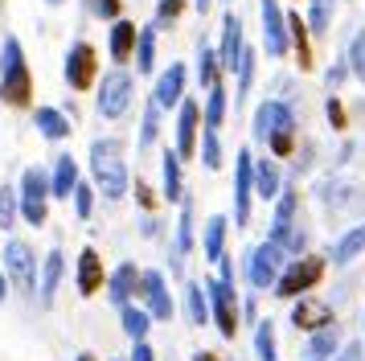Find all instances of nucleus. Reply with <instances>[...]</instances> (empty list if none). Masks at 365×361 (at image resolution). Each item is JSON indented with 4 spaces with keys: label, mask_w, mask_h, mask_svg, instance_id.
<instances>
[{
    "label": "nucleus",
    "mask_w": 365,
    "mask_h": 361,
    "mask_svg": "<svg viewBox=\"0 0 365 361\" xmlns=\"http://www.w3.org/2000/svg\"><path fill=\"white\" fill-rule=\"evenodd\" d=\"M250 136H255V144H263L275 161L292 156V152H296V136H299L292 103H287V98H263V103L255 107V119H250Z\"/></svg>",
    "instance_id": "obj_1"
},
{
    "label": "nucleus",
    "mask_w": 365,
    "mask_h": 361,
    "mask_svg": "<svg viewBox=\"0 0 365 361\" xmlns=\"http://www.w3.org/2000/svg\"><path fill=\"white\" fill-rule=\"evenodd\" d=\"M86 164H91V180L107 201H123L132 193V173H128V152H123V140L115 136H99L91 152H86Z\"/></svg>",
    "instance_id": "obj_2"
},
{
    "label": "nucleus",
    "mask_w": 365,
    "mask_h": 361,
    "mask_svg": "<svg viewBox=\"0 0 365 361\" xmlns=\"http://www.w3.org/2000/svg\"><path fill=\"white\" fill-rule=\"evenodd\" d=\"M0 103L13 111L34 107V70H29V58H25L17 33H4V41H0Z\"/></svg>",
    "instance_id": "obj_3"
},
{
    "label": "nucleus",
    "mask_w": 365,
    "mask_h": 361,
    "mask_svg": "<svg viewBox=\"0 0 365 361\" xmlns=\"http://www.w3.org/2000/svg\"><path fill=\"white\" fill-rule=\"evenodd\" d=\"M135 103V74L128 66H111L107 74H99L95 82V107H99L103 119H123V115L132 111Z\"/></svg>",
    "instance_id": "obj_4"
},
{
    "label": "nucleus",
    "mask_w": 365,
    "mask_h": 361,
    "mask_svg": "<svg viewBox=\"0 0 365 361\" xmlns=\"http://www.w3.org/2000/svg\"><path fill=\"white\" fill-rule=\"evenodd\" d=\"M296 210H299V189L283 180L279 197H275V213H271V234H267V238H271V243H279L292 259L304 255V246H308V234L296 226Z\"/></svg>",
    "instance_id": "obj_5"
},
{
    "label": "nucleus",
    "mask_w": 365,
    "mask_h": 361,
    "mask_svg": "<svg viewBox=\"0 0 365 361\" xmlns=\"http://www.w3.org/2000/svg\"><path fill=\"white\" fill-rule=\"evenodd\" d=\"M205 283V292H210V316H214L217 325V337L222 341H234L238 337V316H242V304H238V283L234 279H201Z\"/></svg>",
    "instance_id": "obj_6"
},
{
    "label": "nucleus",
    "mask_w": 365,
    "mask_h": 361,
    "mask_svg": "<svg viewBox=\"0 0 365 361\" xmlns=\"http://www.w3.org/2000/svg\"><path fill=\"white\" fill-rule=\"evenodd\" d=\"M324 271H329V263L320 259V255H296V259H287L279 283L271 292L279 295V300H299V295H308L324 279Z\"/></svg>",
    "instance_id": "obj_7"
},
{
    "label": "nucleus",
    "mask_w": 365,
    "mask_h": 361,
    "mask_svg": "<svg viewBox=\"0 0 365 361\" xmlns=\"http://www.w3.org/2000/svg\"><path fill=\"white\" fill-rule=\"evenodd\" d=\"M21 218L29 222V226H46V218H50V173L41 168V164H29L25 173H21Z\"/></svg>",
    "instance_id": "obj_8"
},
{
    "label": "nucleus",
    "mask_w": 365,
    "mask_h": 361,
    "mask_svg": "<svg viewBox=\"0 0 365 361\" xmlns=\"http://www.w3.org/2000/svg\"><path fill=\"white\" fill-rule=\"evenodd\" d=\"M287 259H292V255H287L279 243H271V238H267V243H259L247 255V279H250V288H255V292H271V288L279 283Z\"/></svg>",
    "instance_id": "obj_9"
},
{
    "label": "nucleus",
    "mask_w": 365,
    "mask_h": 361,
    "mask_svg": "<svg viewBox=\"0 0 365 361\" xmlns=\"http://www.w3.org/2000/svg\"><path fill=\"white\" fill-rule=\"evenodd\" d=\"M62 78H66L70 91H95V82H99V49L91 46L86 37H78L74 46L66 49V62H62Z\"/></svg>",
    "instance_id": "obj_10"
},
{
    "label": "nucleus",
    "mask_w": 365,
    "mask_h": 361,
    "mask_svg": "<svg viewBox=\"0 0 365 361\" xmlns=\"http://www.w3.org/2000/svg\"><path fill=\"white\" fill-rule=\"evenodd\" d=\"M4 275L21 295H37V255L29 243L9 238L4 243Z\"/></svg>",
    "instance_id": "obj_11"
},
{
    "label": "nucleus",
    "mask_w": 365,
    "mask_h": 361,
    "mask_svg": "<svg viewBox=\"0 0 365 361\" xmlns=\"http://www.w3.org/2000/svg\"><path fill=\"white\" fill-rule=\"evenodd\" d=\"M259 21H263V49L267 58H287L292 54V37H287V9L283 0H259Z\"/></svg>",
    "instance_id": "obj_12"
},
{
    "label": "nucleus",
    "mask_w": 365,
    "mask_h": 361,
    "mask_svg": "<svg viewBox=\"0 0 365 361\" xmlns=\"http://www.w3.org/2000/svg\"><path fill=\"white\" fill-rule=\"evenodd\" d=\"M250 205H255V156H250V148H238V156H234V230L250 226Z\"/></svg>",
    "instance_id": "obj_13"
},
{
    "label": "nucleus",
    "mask_w": 365,
    "mask_h": 361,
    "mask_svg": "<svg viewBox=\"0 0 365 361\" xmlns=\"http://www.w3.org/2000/svg\"><path fill=\"white\" fill-rule=\"evenodd\" d=\"M242 49H247L242 16L234 13V9H226V13H222V33H217V62H222V74H238Z\"/></svg>",
    "instance_id": "obj_14"
},
{
    "label": "nucleus",
    "mask_w": 365,
    "mask_h": 361,
    "mask_svg": "<svg viewBox=\"0 0 365 361\" xmlns=\"http://www.w3.org/2000/svg\"><path fill=\"white\" fill-rule=\"evenodd\" d=\"M197 144H201V103L193 95L181 98L177 107V136H173V148L181 161H193L197 156Z\"/></svg>",
    "instance_id": "obj_15"
},
{
    "label": "nucleus",
    "mask_w": 365,
    "mask_h": 361,
    "mask_svg": "<svg viewBox=\"0 0 365 361\" xmlns=\"http://www.w3.org/2000/svg\"><path fill=\"white\" fill-rule=\"evenodd\" d=\"M185 95H189V66L168 62V70H160L156 82H152V98H156L160 111H177Z\"/></svg>",
    "instance_id": "obj_16"
},
{
    "label": "nucleus",
    "mask_w": 365,
    "mask_h": 361,
    "mask_svg": "<svg viewBox=\"0 0 365 361\" xmlns=\"http://www.w3.org/2000/svg\"><path fill=\"white\" fill-rule=\"evenodd\" d=\"M140 295H144V308L152 312V320H173L177 304H173L165 271H156V267L152 271H140Z\"/></svg>",
    "instance_id": "obj_17"
},
{
    "label": "nucleus",
    "mask_w": 365,
    "mask_h": 361,
    "mask_svg": "<svg viewBox=\"0 0 365 361\" xmlns=\"http://www.w3.org/2000/svg\"><path fill=\"white\" fill-rule=\"evenodd\" d=\"M292 325H296V332H316V328H329L336 325V316H332V308L320 300V295H299V300H292Z\"/></svg>",
    "instance_id": "obj_18"
},
{
    "label": "nucleus",
    "mask_w": 365,
    "mask_h": 361,
    "mask_svg": "<svg viewBox=\"0 0 365 361\" xmlns=\"http://www.w3.org/2000/svg\"><path fill=\"white\" fill-rule=\"evenodd\" d=\"M74 288H78V295H86V300L107 288V271H103V259H99L95 246H83L78 267H74Z\"/></svg>",
    "instance_id": "obj_19"
},
{
    "label": "nucleus",
    "mask_w": 365,
    "mask_h": 361,
    "mask_svg": "<svg viewBox=\"0 0 365 361\" xmlns=\"http://www.w3.org/2000/svg\"><path fill=\"white\" fill-rule=\"evenodd\" d=\"M62 275H66V259H62V250L53 246L50 255L41 259V271H37V304H41V308H53V295L62 288Z\"/></svg>",
    "instance_id": "obj_20"
},
{
    "label": "nucleus",
    "mask_w": 365,
    "mask_h": 361,
    "mask_svg": "<svg viewBox=\"0 0 365 361\" xmlns=\"http://www.w3.org/2000/svg\"><path fill=\"white\" fill-rule=\"evenodd\" d=\"M135 37H140V25L135 21H128V16L111 21V29H107V54H111L115 66H128L135 58Z\"/></svg>",
    "instance_id": "obj_21"
},
{
    "label": "nucleus",
    "mask_w": 365,
    "mask_h": 361,
    "mask_svg": "<svg viewBox=\"0 0 365 361\" xmlns=\"http://www.w3.org/2000/svg\"><path fill=\"white\" fill-rule=\"evenodd\" d=\"M135 295H140V267L135 263H119L115 271L107 275V300L123 308V304H132Z\"/></svg>",
    "instance_id": "obj_22"
},
{
    "label": "nucleus",
    "mask_w": 365,
    "mask_h": 361,
    "mask_svg": "<svg viewBox=\"0 0 365 361\" xmlns=\"http://www.w3.org/2000/svg\"><path fill=\"white\" fill-rule=\"evenodd\" d=\"M226 234H230V218L226 213H210L205 226H201V255H205V263H222V255H226Z\"/></svg>",
    "instance_id": "obj_23"
},
{
    "label": "nucleus",
    "mask_w": 365,
    "mask_h": 361,
    "mask_svg": "<svg viewBox=\"0 0 365 361\" xmlns=\"http://www.w3.org/2000/svg\"><path fill=\"white\" fill-rule=\"evenodd\" d=\"M78 161L70 156V152H58L53 156V168H50V193L53 201H70V193H74V185H78Z\"/></svg>",
    "instance_id": "obj_24"
},
{
    "label": "nucleus",
    "mask_w": 365,
    "mask_h": 361,
    "mask_svg": "<svg viewBox=\"0 0 365 361\" xmlns=\"http://www.w3.org/2000/svg\"><path fill=\"white\" fill-rule=\"evenodd\" d=\"M34 128L41 140H50V144H62V140H70V115L62 111V107H34Z\"/></svg>",
    "instance_id": "obj_25"
},
{
    "label": "nucleus",
    "mask_w": 365,
    "mask_h": 361,
    "mask_svg": "<svg viewBox=\"0 0 365 361\" xmlns=\"http://www.w3.org/2000/svg\"><path fill=\"white\" fill-rule=\"evenodd\" d=\"M279 189H283V168H279V161L267 152V156L255 161V197H259V201H275Z\"/></svg>",
    "instance_id": "obj_26"
},
{
    "label": "nucleus",
    "mask_w": 365,
    "mask_h": 361,
    "mask_svg": "<svg viewBox=\"0 0 365 361\" xmlns=\"http://www.w3.org/2000/svg\"><path fill=\"white\" fill-rule=\"evenodd\" d=\"M226 115H230V91H226V82H214L205 91V103H201V128L222 131L226 128Z\"/></svg>",
    "instance_id": "obj_27"
},
{
    "label": "nucleus",
    "mask_w": 365,
    "mask_h": 361,
    "mask_svg": "<svg viewBox=\"0 0 365 361\" xmlns=\"http://www.w3.org/2000/svg\"><path fill=\"white\" fill-rule=\"evenodd\" d=\"M181 156H177V148H165V156H160V193H165V201H173V205H181L185 197V173H181Z\"/></svg>",
    "instance_id": "obj_28"
},
{
    "label": "nucleus",
    "mask_w": 365,
    "mask_h": 361,
    "mask_svg": "<svg viewBox=\"0 0 365 361\" xmlns=\"http://www.w3.org/2000/svg\"><path fill=\"white\" fill-rule=\"evenodd\" d=\"M193 250V201L181 197V218H177V238H173V271L185 267V255Z\"/></svg>",
    "instance_id": "obj_29"
},
{
    "label": "nucleus",
    "mask_w": 365,
    "mask_h": 361,
    "mask_svg": "<svg viewBox=\"0 0 365 361\" xmlns=\"http://www.w3.org/2000/svg\"><path fill=\"white\" fill-rule=\"evenodd\" d=\"M365 255V222H357V226H349L336 243H332V267H349L353 259H361Z\"/></svg>",
    "instance_id": "obj_30"
},
{
    "label": "nucleus",
    "mask_w": 365,
    "mask_h": 361,
    "mask_svg": "<svg viewBox=\"0 0 365 361\" xmlns=\"http://www.w3.org/2000/svg\"><path fill=\"white\" fill-rule=\"evenodd\" d=\"M156 37H160V25L148 21V25H140V37H135V74H156Z\"/></svg>",
    "instance_id": "obj_31"
},
{
    "label": "nucleus",
    "mask_w": 365,
    "mask_h": 361,
    "mask_svg": "<svg viewBox=\"0 0 365 361\" xmlns=\"http://www.w3.org/2000/svg\"><path fill=\"white\" fill-rule=\"evenodd\" d=\"M287 37H292V54H296L299 70H312L316 58H312V33H308V21L299 13H287Z\"/></svg>",
    "instance_id": "obj_32"
},
{
    "label": "nucleus",
    "mask_w": 365,
    "mask_h": 361,
    "mask_svg": "<svg viewBox=\"0 0 365 361\" xmlns=\"http://www.w3.org/2000/svg\"><path fill=\"white\" fill-rule=\"evenodd\" d=\"M193 78H197L201 91H210L214 82H222V62H217V46L214 41H197V62H193Z\"/></svg>",
    "instance_id": "obj_33"
},
{
    "label": "nucleus",
    "mask_w": 365,
    "mask_h": 361,
    "mask_svg": "<svg viewBox=\"0 0 365 361\" xmlns=\"http://www.w3.org/2000/svg\"><path fill=\"white\" fill-rule=\"evenodd\" d=\"M185 316H189V325H210L214 316H210V292H205V283L197 279H189L185 283Z\"/></svg>",
    "instance_id": "obj_34"
},
{
    "label": "nucleus",
    "mask_w": 365,
    "mask_h": 361,
    "mask_svg": "<svg viewBox=\"0 0 365 361\" xmlns=\"http://www.w3.org/2000/svg\"><path fill=\"white\" fill-rule=\"evenodd\" d=\"M255 70H259V49L247 46L242 49V62H238V74H234V111L247 103L250 86H255Z\"/></svg>",
    "instance_id": "obj_35"
},
{
    "label": "nucleus",
    "mask_w": 365,
    "mask_h": 361,
    "mask_svg": "<svg viewBox=\"0 0 365 361\" xmlns=\"http://www.w3.org/2000/svg\"><path fill=\"white\" fill-rule=\"evenodd\" d=\"M119 325H123V332H128L132 341H148L152 312L148 308H135V304H123V308H119Z\"/></svg>",
    "instance_id": "obj_36"
},
{
    "label": "nucleus",
    "mask_w": 365,
    "mask_h": 361,
    "mask_svg": "<svg viewBox=\"0 0 365 361\" xmlns=\"http://www.w3.org/2000/svg\"><path fill=\"white\" fill-rule=\"evenodd\" d=\"M332 16H336V0H308V33L312 37H329L332 33Z\"/></svg>",
    "instance_id": "obj_37"
},
{
    "label": "nucleus",
    "mask_w": 365,
    "mask_h": 361,
    "mask_svg": "<svg viewBox=\"0 0 365 361\" xmlns=\"http://www.w3.org/2000/svg\"><path fill=\"white\" fill-rule=\"evenodd\" d=\"M336 349H341V332H336V325L308 332V357H312V361H332Z\"/></svg>",
    "instance_id": "obj_38"
},
{
    "label": "nucleus",
    "mask_w": 365,
    "mask_h": 361,
    "mask_svg": "<svg viewBox=\"0 0 365 361\" xmlns=\"http://www.w3.org/2000/svg\"><path fill=\"white\" fill-rule=\"evenodd\" d=\"M197 156H201V164H205L210 173H217V168H222V161H226V152H222V131H214V128H201Z\"/></svg>",
    "instance_id": "obj_39"
},
{
    "label": "nucleus",
    "mask_w": 365,
    "mask_h": 361,
    "mask_svg": "<svg viewBox=\"0 0 365 361\" xmlns=\"http://www.w3.org/2000/svg\"><path fill=\"white\" fill-rule=\"evenodd\" d=\"M255 357H259V361H279L275 320H259V325H255Z\"/></svg>",
    "instance_id": "obj_40"
},
{
    "label": "nucleus",
    "mask_w": 365,
    "mask_h": 361,
    "mask_svg": "<svg viewBox=\"0 0 365 361\" xmlns=\"http://www.w3.org/2000/svg\"><path fill=\"white\" fill-rule=\"evenodd\" d=\"M160 107H156V98L148 95V103H144V119H140V152H148L152 144H156V136H160Z\"/></svg>",
    "instance_id": "obj_41"
},
{
    "label": "nucleus",
    "mask_w": 365,
    "mask_h": 361,
    "mask_svg": "<svg viewBox=\"0 0 365 361\" xmlns=\"http://www.w3.org/2000/svg\"><path fill=\"white\" fill-rule=\"evenodd\" d=\"M95 180H78L74 185V193H70V201H74V213H78V222H91V213H95Z\"/></svg>",
    "instance_id": "obj_42"
},
{
    "label": "nucleus",
    "mask_w": 365,
    "mask_h": 361,
    "mask_svg": "<svg viewBox=\"0 0 365 361\" xmlns=\"http://www.w3.org/2000/svg\"><path fill=\"white\" fill-rule=\"evenodd\" d=\"M345 62H349V74L365 86V29L353 33V41H349V49H345Z\"/></svg>",
    "instance_id": "obj_43"
},
{
    "label": "nucleus",
    "mask_w": 365,
    "mask_h": 361,
    "mask_svg": "<svg viewBox=\"0 0 365 361\" xmlns=\"http://www.w3.org/2000/svg\"><path fill=\"white\" fill-rule=\"evenodd\" d=\"M21 218V197L13 185H0V230H13Z\"/></svg>",
    "instance_id": "obj_44"
},
{
    "label": "nucleus",
    "mask_w": 365,
    "mask_h": 361,
    "mask_svg": "<svg viewBox=\"0 0 365 361\" xmlns=\"http://www.w3.org/2000/svg\"><path fill=\"white\" fill-rule=\"evenodd\" d=\"M83 13L111 25V21H119V16H123V0H83Z\"/></svg>",
    "instance_id": "obj_45"
},
{
    "label": "nucleus",
    "mask_w": 365,
    "mask_h": 361,
    "mask_svg": "<svg viewBox=\"0 0 365 361\" xmlns=\"http://www.w3.org/2000/svg\"><path fill=\"white\" fill-rule=\"evenodd\" d=\"M181 13H185V0H156V16H152V21L165 29V25H177Z\"/></svg>",
    "instance_id": "obj_46"
},
{
    "label": "nucleus",
    "mask_w": 365,
    "mask_h": 361,
    "mask_svg": "<svg viewBox=\"0 0 365 361\" xmlns=\"http://www.w3.org/2000/svg\"><path fill=\"white\" fill-rule=\"evenodd\" d=\"M324 115H329V123L336 131H345V107H341V98H336V91L329 95V103H324Z\"/></svg>",
    "instance_id": "obj_47"
},
{
    "label": "nucleus",
    "mask_w": 365,
    "mask_h": 361,
    "mask_svg": "<svg viewBox=\"0 0 365 361\" xmlns=\"http://www.w3.org/2000/svg\"><path fill=\"white\" fill-rule=\"evenodd\" d=\"M349 78V62L345 58H336V62L329 66V74H324V82H329V91H341V82Z\"/></svg>",
    "instance_id": "obj_48"
},
{
    "label": "nucleus",
    "mask_w": 365,
    "mask_h": 361,
    "mask_svg": "<svg viewBox=\"0 0 365 361\" xmlns=\"http://www.w3.org/2000/svg\"><path fill=\"white\" fill-rule=\"evenodd\" d=\"M332 361H365V345H361V341H349V345H341V349L332 353Z\"/></svg>",
    "instance_id": "obj_49"
},
{
    "label": "nucleus",
    "mask_w": 365,
    "mask_h": 361,
    "mask_svg": "<svg viewBox=\"0 0 365 361\" xmlns=\"http://www.w3.org/2000/svg\"><path fill=\"white\" fill-rule=\"evenodd\" d=\"M128 361H156V353H152L148 341H132V357Z\"/></svg>",
    "instance_id": "obj_50"
},
{
    "label": "nucleus",
    "mask_w": 365,
    "mask_h": 361,
    "mask_svg": "<svg viewBox=\"0 0 365 361\" xmlns=\"http://www.w3.org/2000/svg\"><path fill=\"white\" fill-rule=\"evenodd\" d=\"M135 201H140L144 210H152V205H156V197H152V189L144 185V180H135Z\"/></svg>",
    "instance_id": "obj_51"
},
{
    "label": "nucleus",
    "mask_w": 365,
    "mask_h": 361,
    "mask_svg": "<svg viewBox=\"0 0 365 361\" xmlns=\"http://www.w3.org/2000/svg\"><path fill=\"white\" fill-rule=\"evenodd\" d=\"M9 288H13V283H9V275H4V267H0V304L9 300Z\"/></svg>",
    "instance_id": "obj_52"
},
{
    "label": "nucleus",
    "mask_w": 365,
    "mask_h": 361,
    "mask_svg": "<svg viewBox=\"0 0 365 361\" xmlns=\"http://www.w3.org/2000/svg\"><path fill=\"white\" fill-rule=\"evenodd\" d=\"M193 9H197V13L205 16V13H210V9H214V0H193Z\"/></svg>",
    "instance_id": "obj_53"
},
{
    "label": "nucleus",
    "mask_w": 365,
    "mask_h": 361,
    "mask_svg": "<svg viewBox=\"0 0 365 361\" xmlns=\"http://www.w3.org/2000/svg\"><path fill=\"white\" fill-rule=\"evenodd\" d=\"M193 361H217V353H193Z\"/></svg>",
    "instance_id": "obj_54"
},
{
    "label": "nucleus",
    "mask_w": 365,
    "mask_h": 361,
    "mask_svg": "<svg viewBox=\"0 0 365 361\" xmlns=\"http://www.w3.org/2000/svg\"><path fill=\"white\" fill-rule=\"evenodd\" d=\"M74 361H95V353H78V357H74Z\"/></svg>",
    "instance_id": "obj_55"
},
{
    "label": "nucleus",
    "mask_w": 365,
    "mask_h": 361,
    "mask_svg": "<svg viewBox=\"0 0 365 361\" xmlns=\"http://www.w3.org/2000/svg\"><path fill=\"white\" fill-rule=\"evenodd\" d=\"M46 4H50V9H58V4H66V0H46Z\"/></svg>",
    "instance_id": "obj_56"
},
{
    "label": "nucleus",
    "mask_w": 365,
    "mask_h": 361,
    "mask_svg": "<svg viewBox=\"0 0 365 361\" xmlns=\"http://www.w3.org/2000/svg\"><path fill=\"white\" fill-rule=\"evenodd\" d=\"M111 361H119V357H111Z\"/></svg>",
    "instance_id": "obj_57"
},
{
    "label": "nucleus",
    "mask_w": 365,
    "mask_h": 361,
    "mask_svg": "<svg viewBox=\"0 0 365 361\" xmlns=\"http://www.w3.org/2000/svg\"><path fill=\"white\" fill-rule=\"evenodd\" d=\"M308 361H312V357H308Z\"/></svg>",
    "instance_id": "obj_58"
},
{
    "label": "nucleus",
    "mask_w": 365,
    "mask_h": 361,
    "mask_svg": "<svg viewBox=\"0 0 365 361\" xmlns=\"http://www.w3.org/2000/svg\"><path fill=\"white\" fill-rule=\"evenodd\" d=\"M361 328H365V325H361Z\"/></svg>",
    "instance_id": "obj_59"
}]
</instances>
